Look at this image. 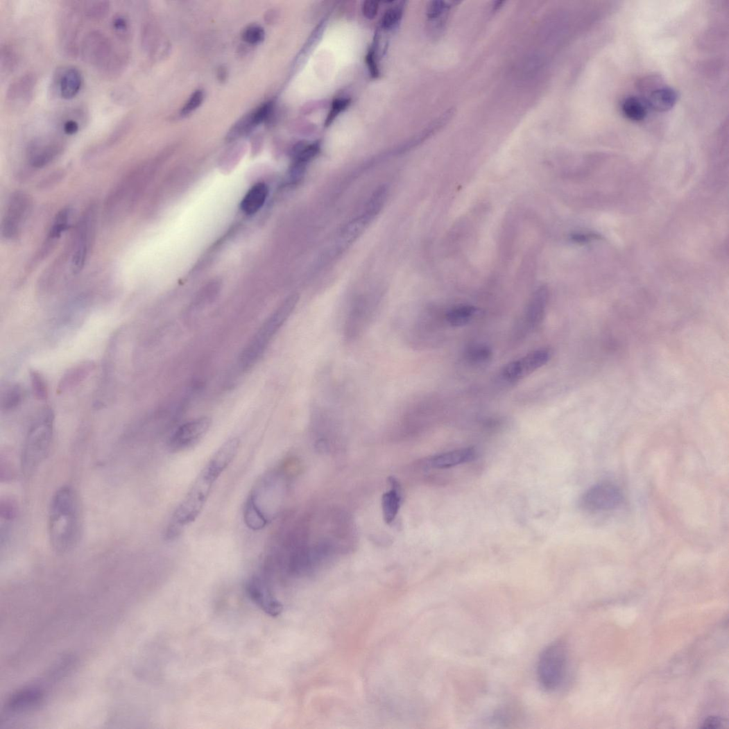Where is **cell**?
<instances>
[{"label": "cell", "mask_w": 729, "mask_h": 729, "mask_svg": "<svg viewBox=\"0 0 729 729\" xmlns=\"http://www.w3.org/2000/svg\"><path fill=\"white\" fill-rule=\"evenodd\" d=\"M476 311V309L471 306L456 307L446 314L445 318L452 327H463L470 322Z\"/></svg>", "instance_id": "cell-28"}, {"label": "cell", "mask_w": 729, "mask_h": 729, "mask_svg": "<svg viewBox=\"0 0 729 729\" xmlns=\"http://www.w3.org/2000/svg\"><path fill=\"white\" fill-rule=\"evenodd\" d=\"M477 456V450L472 447L455 449L431 457L429 465L437 470L449 469L474 461Z\"/></svg>", "instance_id": "cell-18"}, {"label": "cell", "mask_w": 729, "mask_h": 729, "mask_svg": "<svg viewBox=\"0 0 729 729\" xmlns=\"http://www.w3.org/2000/svg\"><path fill=\"white\" fill-rule=\"evenodd\" d=\"M148 169L142 165L130 171L108 196L103 212L108 223H117L132 211L144 192Z\"/></svg>", "instance_id": "cell-4"}, {"label": "cell", "mask_w": 729, "mask_h": 729, "mask_svg": "<svg viewBox=\"0 0 729 729\" xmlns=\"http://www.w3.org/2000/svg\"><path fill=\"white\" fill-rule=\"evenodd\" d=\"M53 414L47 410L30 431L22 456L24 474L29 476L45 461L53 438Z\"/></svg>", "instance_id": "cell-6"}, {"label": "cell", "mask_w": 729, "mask_h": 729, "mask_svg": "<svg viewBox=\"0 0 729 729\" xmlns=\"http://www.w3.org/2000/svg\"><path fill=\"white\" fill-rule=\"evenodd\" d=\"M247 592L250 599L270 616H278L283 610L282 604L273 596L264 581L253 576L247 584Z\"/></svg>", "instance_id": "cell-16"}, {"label": "cell", "mask_w": 729, "mask_h": 729, "mask_svg": "<svg viewBox=\"0 0 729 729\" xmlns=\"http://www.w3.org/2000/svg\"><path fill=\"white\" fill-rule=\"evenodd\" d=\"M37 85V78L33 72H28L18 77L7 90L8 105L13 110L25 109L33 101Z\"/></svg>", "instance_id": "cell-15"}, {"label": "cell", "mask_w": 729, "mask_h": 729, "mask_svg": "<svg viewBox=\"0 0 729 729\" xmlns=\"http://www.w3.org/2000/svg\"><path fill=\"white\" fill-rule=\"evenodd\" d=\"M23 398V391L19 385L12 386L10 388L2 400V408L8 411L16 409L22 402Z\"/></svg>", "instance_id": "cell-33"}, {"label": "cell", "mask_w": 729, "mask_h": 729, "mask_svg": "<svg viewBox=\"0 0 729 729\" xmlns=\"http://www.w3.org/2000/svg\"><path fill=\"white\" fill-rule=\"evenodd\" d=\"M82 8L85 17L97 22L109 15L111 6L108 1H87L82 3Z\"/></svg>", "instance_id": "cell-30"}, {"label": "cell", "mask_w": 729, "mask_h": 729, "mask_svg": "<svg viewBox=\"0 0 729 729\" xmlns=\"http://www.w3.org/2000/svg\"><path fill=\"white\" fill-rule=\"evenodd\" d=\"M94 369V364L92 362H85L68 370L60 382V391H65L79 384L86 379Z\"/></svg>", "instance_id": "cell-25"}, {"label": "cell", "mask_w": 729, "mask_h": 729, "mask_svg": "<svg viewBox=\"0 0 729 729\" xmlns=\"http://www.w3.org/2000/svg\"><path fill=\"white\" fill-rule=\"evenodd\" d=\"M65 147L64 141L55 137L36 138L26 148V158L32 167L42 169L60 156Z\"/></svg>", "instance_id": "cell-14"}, {"label": "cell", "mask_w": 729, "mask_h": 729, "mask_svg": "<svg viewBox=\"0 0 729 729\" xmlns=\"http://www.w3.org/2000/svg\"><path fill=\"white\" fill-rule=\"evenodd\" d=\"M568 655L564 644L556 642L548 646L540 656L537 676L540 685L549 691L557 689L564 680Z\"/></svg>", "instance_id": "cell-8"}, {"label": "cell", "mask_w": 729, "mask_h": 729, "mask_svg": "<svg viewBox=\"0 0 729 729\" xmlns=\"http://www.w3.org/2000/svg\"><path fill=\"white\" fill-rule=\"evenodd\" d=\"M551 357V353L549 350H534L524 357L506 365L501 372V379L510 384L519 382L545 366Z\"/></svg>", "instance_id": "cell-12"}, {"label": "cell", "mask_w": 729, "mask_h": 729, "mask_svg": "<svg viewBox=\"0 0 729 729\" xmlns=\"http://www.w3.org/2000/svg\"><path fill=\"white\" fill-rule=\"evenodd\" d=\"M726 724V721L719 717H709L703 723L701 728H722Z\"/></svg>", "instance_id": "cell-44"}, {"label": "cell", "mask_w": 729, "mask_h": 729, "mask_svg": "<svg viewBox=\"0 0 729 729\" xmlns=\"http://www.w3.org/2000/svg\"><path fill=\"white\" fill-rule=\"evenodd\" d=\"M678 98L677 93L670 88L654 90L650 97V103L654 110L666 112L671 109Z\"/></svg>", "instance_id": "cell-26"}, {"label": "cell", "mask_w": 729, "mask_h": 729, "mask_svg": "<svg viewBox=\"0 0 729 729\" xmlns=\"http://www.w3.org/2000/svg\"><path fill=\"white\" fill-rule=\"evenodd\" d=\"M622 112L627 119L641 121L646 115L645 104L636 97H628L622 103Z\"/></svg>", "instance_id": "cell-29"}, {"label": "cell", "mask_w": 729, "mask_h": 729, "mask_svg": "<svg viewBox=\"0 0 729 729\" xmlns=\"http://www.w3.org/2000/svg\"><path fill=\"white\" fill-rule=\"evenodd\" d=\"M239 445V438H230L211 457L174 511L166 531L168 541L178 537L185 527L194 523L201 514L214 483L233 462Z\"/></svg>", "instance_id": "cell-1"}, {"label": "cell", "mask_w": 729, "mask_h": 729, "mask_svg": "<svg viewBox=\"0 0 729 729\" xmlns=\"http://www.w3.org/2000/svg\"><path fill=\"white\" fill-rule=\"evenodd\" d=\"M375 58L376 57L375 55V51L372 48L368 53L366 61L370 70V73L374 78H377V76L379 75V67H377Z\"/></svg>", "instance_id": "cell-45"}, {"label": "cell", "mask_w": 729, "mask_h": 729, "mask_svg": "<svg viewBox=\"0 0 729 729\" xmlns=\"http://www.w3.org/2000/svg\"><path fill=\"white\" fill-rule=\"evenodd\" d=\"M62 131L67 136H73V135L77 133L80 130L79 123L74 119H67L65 120L62 126Z\"/></svg>", "instance_id": "cell-43"}, {"label": "cell", "mask_w": 729, "mask_h": 729, "mask_svg": "<svg viewBox=\"0 0 729 729\" xmlns=\"http://www.w3.org/2000/svg\"><path fill=\"white\" fill-rule=\"evenodd\" d=\"M43 697V692L38 688H26L15 694L10 698L8 709L17 712L33 708L37 705Z\"/></svg>", "instance_id": "cell-20"}, {"label": "cell", "mask_w": 729, "mask_h": 729, "mask_svg": "<svg viewBox=\"0 0 729 729\" xmlns=\"http://www.w3.org/2000/svg\"><path fill=\"white\" fill-rule=\"evenodd\" d=\"M19 62V53L15 47L10 44H6L0 50V69L3 76H9L13 73Z\"/></svg>", "instance_id": "cell-27"}, {"label": "cell", "mask_w": 729, "mask_h": 729, "mask_svg": "<svg viewBox=\"0 0 729 729\" xmlns=\"http://www.w3.org/2000/svg\"><path fill=\"white\" fill-rule=\"evenodd\" d=\"M623 495L615 485L602 482L592 486L581 497V507L597 513L616 508L622 502Z\"/></svg>", "instance_id": "cell-11"}, {"label": "cell", "mask_w": 729, "mask_h": 729, "mask_svg": "<svg viewBox=\"0 0 729 729\" xmlns=\"http://www.w3.org/2000/svg\"><path fill=\"white\" fill-rule=\"evenodd\" d=\"M203 99V92L200 90L195 92L183 106L181 111V115L185 117L196 111L202 104Z\"/></svg>", "instance_id": "cell-39"}, {"label": "cell", "mask_w": 729, "mask_h": 729, "mask_svg": "<svg viewBox=\"0 0 729 729\" xmlns=\"http://www.w3.org/2000/svg\"><path fill=\"white\" fill-rule=\"evenodd\" d=\"M132 124V120L130 118H126L125 120L121 121L119 125L112 132L110 139L108 140V144L114 145L121 140L125 135L130 130Z\"/></svg>", "instance_id": "cell-41"}, {"label": "cell", "mask_w": 729, "mask_h": 729, "mask_svg": "<svg viewBox=\"0 0 729 729\" xmlns=\"http://www.w3.org/2000/svg\"><path fill=\"white\" fill-rule=\"evenodd\" d=\"M31 381L35 397L40 400L48 397V387L43 376L36 370L31 371Z\"/></svg>", "instance_id": "cell-35"}, {"label": "cell", "mask_w": 729, "mask_h": 729, "mask_svg": "<svg viewBox=\"0 0 729 729\" xmlns=\"http://www.w3.org/2000/svg\"><path fill=\"white\" fill-rule=\"evenodd\" d=\"M96 228V207L91 205L80 217L68 252L65 253L70 259V268L76 275L83 271L91 249L93 246Z\"/></svg>", "instance_id": "cell-7"}, {"label": "cell", "mask_w": 729, "mask_h": 729, "mask_svg": "<svg viewBox=\"0 0 729 729\" xmlns=\"http://www.w3.org/2000/svg\"><path fill=\"white\" fill-rule=\"evenodd\" d=\"M212 420L201 417L180 425L171 436L169 446L171 451L179 452L196 445L208 433Z\"/></svg>", "instance_id": "cell-13"}, {"label": "cell", "mask_w": 729, "mask_h": 729, "mask_svg": "<svg viewBox=\"0 0 729 729\" xmlns=\"http://www.w3.org/2000/svg\"><path fill=\"white\" fill-rule=\"evenodd\" d=\"M71 215V209L69 207H65L58 212L51 227L45 245L41 250V257H43L49 253L51 248L55 246L57 240L69 228Z\"/></svg>", "instance_id": "cell-22"}, {"label": "cell", "mask_w": 729, "mask_h": 729, "mask_svg": "<svg viewBox=\"0 0 729 729\" xmlns=\"http://www.w3.org/2000/svg\"><path fill=\"white\" fill-rule=\"evenodd\" d=\"M492 357L491 350L487 346L476 345L468 350L466 358L472 364L487 362Z\"/></svg>", "instance_id": "cell-34"}, {"label": "cell", "mask_w": 729, "mask_h": 729, "mask_svg": "<svg viewBox=\"0 0 729 729\" xmlns=\"http://www.w3.org/2000/svg\"><path fill=\"white\" fill-rule=\"evenodd\" d=\"M402 14L403 9L400 6H395L387 10L381 19V28L386 31L392 30L400 22Z\"/></svg>", "instance_id": "cell-36"}, {"label": "cell", "mask_w": 729, "mask_h": 729, "mask_svg": "<svg viewBox=\"0 0 729 729\" xmlns=\"http://www.w3.org/2000/svg\"><path fill=\"white\" fill-rule=\"evenodd\" d=\"M389 481L392 489L382 497L384 517L387 524H391L395 520L402 502L399 482L394 477L389 478Z\"/></svg>", "instance_id": "cell-21"}, {"label": "cell", "mask_w": 729, "mask_h": 729, "mask_svg": "<svg viewBox=\"0 0 729 729\" xmlns=\"http://www.w3.org/2000/svg\"><path fill=\"white\" fill-rule=\"evenodd\" d=\"M451 5L443 1L431 2L427 8V17L437 24V29H443L446 22Z\"/></svg>", "instance_id": "cell-32"}, {"label": "cell", "mask_w": 729, "mask_h": 729, "mask_svg": "<svg viewBox=\"0 0 729 729\" xmlns=\"http://www.w3.org/2000/svg\"><path fill=\"white\" fill-rule=\"evenodd\" d=\"M379 3L377 1H366L363 6V15L369 19H374L379 11Z\"/></svg>", "instance_id": "cell-42"}, {"label": "cell", "mask_w": 729, "mask_h": 729, "mask_svg": "<svg viewBox=\"0 0 729 729\" xmlns=\"http://www.w3.org/2000/svg\"><path fill=\"white\" fill-rule=\"evenodd\" d=\"M265 33L261 26L251 25L243 33L242 38L251 44H259L264 40Z\"/></svg>", "instance_id": "cell-37"}, {"label": "cell", "mask_w": 729, "mask_h": 729, "mask_svg": "<svg viewBox=\"0 0 729 729\" xmlns=\"http://www.w3.org/2000/svg\"><path fill=\"white\" fill-rule=\"evenodd\" d=\"M33 207L31 197L17 191L12 195L2 221L1 234L6 239L17 237L29 217Z\"/></svg>", "instance_id": "cell-10"}, {"label": "cell", "mask_w": 729, "mask_h": 729, "mask_svg": "<svg viewBox=\"0 0 729 729\" xmlns=\"http://www.w3.org/2000/svg\"><path fill=\"white\" fill-rule=\"evenodd\" d=\"M83 61L107 75L119 74L129 60L127 51L115 47L112 40L99 31L88 33L80 42Z\"/></svg>", "instance_id": "cell-3"}, {"label": "cell", "mask_w": 729, "mask_h": 729, "mask_svg": "<svg viewBox=\"0 0 729 729\" xmlns=\"http://www.w3.org/2000/svg\"><path fill=\"white\" fill-rule=\"evenodd\" d=\"M244 520L247 526L254 531L264 529L269 522L268 518L258 506L251 495L246 504Z\"/></svg>", "instance_id": "cell-24"}, {"label": "cell", "mask_w": 729, "mask_h": 729, "mask_svg": "<svg viewBox=\"0 0 729 729\" xmlns=\"http://www.w3.org/2000/svg\"><path fill=\"white\" fill-rule=\"evenodd\" d=\"M78 497L70 487H63L53 495L49 514V534L53 551L68 553L77 545L80 534Z\"/></svg>", "instance_id": "cell-2"}, {"label": "cell", "mask_w": 729, "mask_h": 729, "mask_svg": "<svg viewBox=\"0 0 729 729\" xmlns=\"http://www.w3.org/2000/svg\"><path fill=\"white\" fill-rule=\"evenodd\" d=\"M297 302L298 297L291 295L266 319L240 354L239 365L242 370H250L257 363L270 343L291 317Z\"/></svg>", "instance_id": "cell-5"}, {"label": "cell", "mask_w": 729, "mask_h": 729, "mask_svg": "<svg viewBox=\"0 0 729 729\" xmlns=\"http://www.w3.org/2000/svg\"><path fill=\"white\" fill-rule=\"evenodd\" d=\"M78 2H65L58 21V40L64 55L74 58L79 52V35L83 23V11Z\"/></svg>", "instance_id": "cell-9"}, {"label": "cell", "mask_w": 729, "mask_h": 729, "mask_svg": "<svg viewBox=\"0 0 729 729\" xmlns=\"http://www.w3.org/2000/svg\"><path fill=\"white\" fill-rule=\"evenodd\" d=\"M273 107L274 104L273 102H268L260 106L259 109L252 114L250 117L253 126H257L268 119L273 112Z\"/></svg>", "instance_id": "cell-38"}, {"label": "cell", "mask_w": 729, "mask_h": 729, "mask_svg": "<svg viewBox=\"0 0 729 729\" xmlns=\"http://www.w3.org/2000/svg\"><path fill=\"white\" fill-rule=\"evenodd\" d=\"M55 83L60 97L65 100H71L82 89L83 78L77 68L69 67L58 71Z\"/></svg>", "instance_id": "cell-17"}, {"label": "cell", "mask_w": 729, "mask_h": 729, "mask_svg": "<svg viewBox=\"0 0 729 729\" xmlns=\"http://www.w3.org/2000/svg\"><path fill=\"white\" fill-rule=\"evenodd\" d=\"M112 28L117 38L123 43L130 41L132 35V26L128 16L122 13L115 15L112 20Z\"/></svg>", "instance_id": "cell-31"}, {"label": "cell", "mask_w": 729, "mask_h": 729, "mask_svg": "<svg viewBox=\"0 0 729 729\" xmlns=\"http://www.w3.org/2000/svg\"><path fill=\"white\" fill-rule=\"evenodd\" d=\"M549 300L548 289L543 286L533 293L527 306L524 320L528 329L537 328L544 320Z\"/></svg>", "instance_id": "cell-19"}, {"label": "cell", "mask_w": 729, "mask_h": 729, "mask_svg": "<svg viewBox=\"0 0 729 729\" xmlns=\"http://www.w3.org/2000/svg\"><path fill=\"white\" fill-rule=\"evenodd\" d=\"M268 195V188L264 183L255 185L241 202V209L246 214L257 213L264 205Z\"/></svg>", "instance_id": "cell-23"}, {"label": "cell", "mask_w": 729, "mask_h": 729, "mask_svg": "<svg viewBox=\"0 0 729 729\" xmlns=\"http://www.w3.org/2000/svg\"><path fill=\"white\" fill-rule=\"evenodd\" d=\"M350 104V99L341 98L336 99L332 104V110L330 111L328 117L326 121V126H328L332 123L335 119Z\"/></svg>", "instance_id": "cell-40"}]
</instances>
